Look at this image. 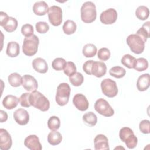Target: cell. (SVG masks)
Masks as SVG:
<instances>
[{
  "label": "cell",
  "mask_w": 150,
  "mask_h": 150,
  "mask_svg": "<svg viewBox=\"0 0 150 150\" xmlns=\"http://www.w3.org/2000/svg\"><path fill=\"white\" fill-rule=\"evenodd\" d=\"M39 43V38L33 35L30 37L25 38L22 45L23 53L28 56H32L38 52Z\"/></svg>",
  "instance_id": "obj_3"
},
{
  "label": "cell",
  "mask_w": 150,
  "mask_h": 150,
  "mask_svg": "<svg viewBox=\"0 0 150 150\" xmlns=\"http://www.w3.org/2000/svg\"><path fill=\"white\" fill-rule=\"evenodd\" d=\"M111 53L110 50L106 47H103L98 50L97 53L98 58L102 61H106L110 57Z\"/></svg>",
  "instance_id": "obj_38"
},
{
  "label": "cell",
  "mask_w": 150,
  "mask_h": 150,
  "mask_svg": "<svg viewBox=\"0 0 150 150\" xmlns=\"http://www.w3.org/2000/svg\"><path fill=\"white\" fill-rule=\"evenodd\" d=\"M148 67V60L144 58H138L135 60L134 69L138 71H143L146 70Z\"/></svg>",
  "instance_id": "obj_28"
},
{
  "label": "cell",
  "mask_w": 150,
  "mask_h": 150,
  "mask_svg": "<svg viewBox=\"0 0 150 150\" xmlns=\"http://www.w3.org/2000/svg\"><path fill=\"white\" fill-rule=\"evenodd\" d=\"M24 145L30 150H41L42 149L39 139L36 135H30L28 136L25 139Z\"/></svg>",
  "instance_id": "obj_16"
},
{
  "label": "cell",
  "mask_w": 150,
  "mask_h": 150,
  "mask_svg": "<svg viewBox=\"0 0 150 150\" xmlns=\"http://www.w3.org/2000/svg\"><path fill=\"white\" fill-rule=\"evenodd\" d=\"M76 66L73 62H66V64L63 69L64 73L69 77L71 76L73 74L76 73Z\"/></svg>",
  "instance_id": "obj_37"
},
{
  "label": "cell",
  "mask_w": 150,
  "mask_h": 150,
  "mask_svg": "<svg viewBox=\"0 0 150 150\" xmlns=\"http://www.w3.org/2000/svg\"><path fill=\"white\" fill-rule=\"evenodd\" d=\"M97 47L92 43H88L84 46L83 48V54L86 57H93L97 53Z\"/></svg>",
  "instance_id": "obj_25"
},
{
  "label": "cell",
  "mask_w": 150,
  "mask_h": 150,
  "mask_svg": "<svg viewBox=\"0 0 150 150\" xmlns=\"http://www.w3.org/2000/svg\"><path fill=\"white\" fill-rule=\"evenodd\" d=\"M48 128L51 131H57L60 126V120L57 116L50 117L47 121Z\"/></svg>",
  "instance_id": "obj_35"
},
{
  "label": "cell",
  "mask_w": 150,
  "mask_h": 150,
  "mask_svg": "<svg viewBox=\"0 0 150 150\" xmlns=\"http://www.w3.org/2000/svg\"><path fill=\"white\" fill-rule=\"evenodd\" d=\"M107 71L106 64L100 61H93L91 68V74L97 77H101L104 76Z\"/></svg>",
  "instance_id": "obj_14"
},
{
  "label": "cell",
  "mask_w": 150,
  "mask_h": 150,
  "mask_svg": "<svg viewBox=\"0 0 150 150\" xmlns=\"http://www.w3.org/2000/svg\"><path fill=\"white\" fill-rule=\"evenodd\" d=\"M140 131L145 134H148L150 132L149 129V121L148 120H142L139 124Z\"/></svg>",
  "instance_id": "obj_42"
},
{
  "label": "cell",
  "mask_w": 150,
  "mask_h": 150,
  "mask_svg": "<svg viewBox=\"0 0 150 150\" xmlns=\"http://www.w3.org/2000/svg\"><path fill=\"white\" fill-rule=\"evenodd\" d=\"M2 27L6 32H12L15 31L18 27V21L15 18L9 16Z\"/></svg>",
  "instance_id": "obj_30"
},
{
  "label": "cell",
  "mask_w": 150,
  "mask_h": 150,
  "mask_svg": "<svg viewBox=\"0 0 150 150\" xmlns=\"http://www.w3.org/2000/svg\"><path fill=\"white\" fill-rule=\"evenodd\" d=\"M126 42L130 50L135 54H141L144 50L145 42L137 34L129 35L127 38Z\"/></svg>",
  "instance_id": "obj_6"
},
{
  "label": "cell",
  "mask_w": 150,
  "mask_h": 150,
  "mask_svg": "<svg viewBox=\"0 0 150 150\" xmlns=\"http://www.w3.org/2000/svg\"><path fill=\"white\" fill-rule=\"evenodd\" d=\"M66 64V60L62 57H57L53 60L52 63V66L53 69L56 71H60L63 70Z\"/></svg>",
  "instance_id": "obj_36"
},
{
  "label": "cell",
  "mask_w": 150,
  "mask_h": 150,
  "mask_svg": "<svg viewBox=\"0 0 150 150\" xmlns=\"http://www.w3.org/2000/svg\"><path fill=\"white\" fill-rule=\"evenodd\" d=\"M12 144V138L9 133L5 129H0V148L2 150H8Z\"/></svg>",
  "instance_id": "obj_13"
},
{
  "label": "cell",
  "mask_w": 150,
  "mask_h": 150,
  "mask_svg": "<svg viewBox=\"0 0 150 150\" xmlns=\"http://www.w3.org/2000/svg\"><path fill=\"white\" fill-rule=\"evenodd\" d=\"M150 84V77L148 73H145L141 75L137 81V89L140 91L146 90Z\"/></svg>",
  "instance_id": "obj_19"
},
{
  "label": "cell",
  "mask_w": 150,
  "mask_h": 150,
  "mask_svg": "<svg viewBox=\"0 0 150 150\" xmlns=\"http://www.w3.org/2000/svg\"><path fill=\"white\" fill-rule=\"evenodd\" d=\"M34 13L36 15H45L48 11L49 7L47 3L43 1L36 2L34 4L32 8Z\"/></svg>",
  "instance_id": "obj_21"
},
{
  "label": "cell",
  "mask_w": 150,
  "mask_h": 150,
  "mask_svg": "<svg viewBox=\"0 0 150 150\" xmlns=\"http://www.w3.org/2000/svg\"><path fill=\"white\" fill-rule=\"evenodd\" d=\"M9 18V16L7 15L6 13L1 11L0 12V25L3 26Z\"/></svg>",
  "instance_id": "obj_44"
},
{
  "label": "cell",
  "mask_w": 150,
  "mask_h": 150,
  "mask_svg": "<svg viewBox=\"0 0 150 150\" xmlns=\"http://www.w3.org/2000/svg\"><path fill=\"white\" fill-rule=\"evenodd\" d=\"M20 52L19 45L16 42H10L7 45L6 53L11 57H15L18 56Z\"/></svg>",
  "instance_id": "obj_22"
},
{
  "label": "cell",
  "mask_w": 150,
  "mask_h": 150,
  "mask_svg": "<svg viewBox=\"0 0 150 150\" xmlns=\"http://www.w3.org/2000/svg\"><path fill=\"white\" fill-rule=\"evenodd\" d=\"M62 140L61 134L56 131H52L49 133L47 136V141L52 145H59Z\"/></svg>",
  "instance_id": "obj_24"
},
{
  "label": "cell",
  "mask_w": 150,
  "mask_h": 150,
  "mask_svg": "<svg viewBox=\"0 0 150 150\" xmlns=\"http://www.w3.org/2000/svg\"><path fill=\"white\" fill-rule=\"evenodd\" d=\"M30 93H25L22 94L19 97V103L22 107H29L31 106L29 101Z\"/></svg>",
  "instance_id": "obj_41"
},
{
  "label": "cell",
  "mask_w": 150,
  "mask_h": 150,
  "mask_svg": "<svg viewBox=\"0 0 150 150\" xmlns=\"http://www.w3.org/2000/svg\"><path fill=\"white\" fill-rule=\"evenodd\" d=\"M77 28L76 23L72 20H67L63 25V30L66 35H71L74 33Z\"/></svg>",
  "instance_id": "obj_26"
},
{
  "label": "cell",
  "mask_w": 150,
  "mask_h": 150,
  "mask_svg": "<svg viewBox=\"0 0 150 150\" xmlns=\"http://www.w3.org/2000/svg\"><path fill=\"white\" fill-rule=\"evenodd\" d=\"M13 116L16 123L21 125L27 124L29 121V114L28 112L23 108L17 109L13 112Z\"/></svg>",
  "instance_id": "obj_15"
},
{
  "label": "cell",
  "mask_w": 150,
  "mask_h": 150,
  "mask_svg": "<svg viewBox=\"0 0 150 150\" xmlns=\"http://www.w3.org/2000/svg\"><path fill=\"white\" fill-rule=\"evenodd\" d=\"M69 81L70 83L74 86H80L84 81V77L80 72H76L71 76L69 77Z\"/></svg>",
  "instance_id": "obj_33"
},
{
  "label": "cell",
  "mask_w": 150,
  "mask_h": 150,
  "mask_svg": "<svg viewBox=\"0 0 150 150\" xmlns=\"http://www.w3.org/2000/svg\"><path fill=\"white\" fill-rule=\"evenodd\" d=\"M110 74L117 79H120L123 77L126 74V70L121 66H114L111 67L109 70Z\"/></svg>",
  "instance_id": "obj_32"
},
{
  "label": "cell",
  "mask_w": 150,
  "mask_h": 150,
  "mask_svg": "<svg viewBox=\"0 0 150 150\" xmlns=\"http://www.w3.org/2000/svg\"><path fill=\"white\" fill-rule=\"evenodd\" d=\"M48 18L50 23L54 26H59L62 22V9L60 7L53 5L49 8L48 11Z\"/></svg>",
  "instance_id": "obj_9"
},
{
  "label": "cell",
  "mask_w": 150,
  "mask_h": 150,
  "mask_svg": "<svg viewBox=\"0 0 150 150\" xmlns=\"http://www.w3.org/2000/svg\"><path fill=\"white\" fill-rule=\"evenodd\" d=\"M0 117H1V119H0L1 122H5L8 120V114L6 112L3 110L0 111Z\"/></svg>",
  "instance_id": "obj_45"
},
{
  "label": "cell",
  "mask_w": 150,
  "mask_h": 150,
  "mask_svg": "<svg viewBox=\"0 0 150 150\" xmlns=\"http://www.w3.org/2000/svg\"><path fill=\"white\" fill-rule=\"evenodd\" d=\"M150 22L148 21L143 24L141 28H140L137 32L136 34L140 36L143 41L145 43L147 39L150 36L149 28H150Z\"/></svg>",
  "instance_id": "obj_23"
},
{
  "label": "cell",
  "mask_w": 150,
  "mask_h": 150,
  "mask_svg": "<svg viewBox=\"0 0 150 150\" xmlns=\"http://www.w3.org/2000/svg\"><path fill=\"white\" fill-rule=\"evenodd\" d=\"M74 105L81 111L87 110L89 107V103L86 97L82 94H76L73 98Z\"/></svg>",
  "instance_id": "obj_12"
},
{
  "label": "cell",
  "mask_w": 150,
  "mask_h": 150,
  "mask_svg": "<svg viewBox=\"0 0 150 150\" xmlns=\"http://www.w3.org/2000/svg\"><path fill=\"white\" fill-rule=\"evenodd\" d=\"M119 137L129 149H133L136 147L138 143V138L130 128L127 127L122 128L120 130Z\"/></svg>",
  "instance_id": "obj_4"
},
{
  "label": "cell",
  "mask_w": 150,
  "mask_h": 150,
  "mask_svg": "<svg viewBox=\"0 0 150 150\" xmlns=\"http://www.w3.org/2000/svg\"><path fill=\"white\" fill-rule=\"evenodd\" d=\"M9 84L14 87H18L22 84V77L17 73H11L8 77Z\"/></svg>",
  "instance_id": "obj_29"
},
{
  "label": "cell",
  "mask_w": 150,
  "mask_h": 150,
  "mask_svg": "<svg viewBox=\"0 0 150 150\" xmlns=\"http://www.w3.org/2000/svg\"><path fill=\"white\" fill-rule=\"evenodd\" d=\"M94 149L96 150L109 149L108 140L107 137L103 134H98L96 136L94 139Z\"/></svg>",
  "instance_id": "obj_17"
},
{
  "label": "cell",
  "mask_w": 150,
  "mask_h": 150,
  "mask_svg": "<svg viewBox=\"0 0 150 150\" xmlns=\"http://www.w3.org/2000/svg\"><path fill=\"white\" fill-rule=\"evenodd\" d=\"M36 31L39 33H45L49 29V26L46 22L40 21L36 23Z\"/></svg>",
  "instance_id": "obj_40"
},
{
  "label": "cell",
  "mask_w": 150,
  "mask_h": 150,
  "mask_svg": "<svg viewBox=\"0 0 150 150\" xmlns=\"http://www.w3.org/2000/svg\"><path fill=\"white\" fill-rule=\"evenodd\" d=\"M29 101L32 106L42 111H46L49 109L50 102L49 100L38 91H32L30 94Z\"/></svg>",
  "instance_id": "obj_1"
},
{
  "label": "cell",
  "mask_w": 150,
  "mask_h": 150,
  "mask_svg": "<svg viewBox=\"0 0 150 150\" xmlns=\"http://www.w3.org/2000/svg\"><path fill=\"white\" fill-rule=\"evenodd\" d=\"M94 109L95 110L99 113L100 114L110 117L114 115V110L108 103L104 98H98L94 104Z\"/></svg>",
  "instance_id": "obj_8"
},
{
  "label": "cell",
  "mask_w": 150,
  "mask_h": 150,
  "mask_svg": "<svg viewBox=\"0 0 150 150\" xmlns=\"http://www.w3.org/2000/svg\"><path fill=\"white\" fill-rule=\"evenodd\" d=\"M118 14L114 8H109L102 12L100 16V21L105 25H111L114 23L117 19Z\"/></svg>",
  "instance_id": "obj_10"
},
{
  "label": "cell",
  "mask_w": 150,
  "mask_h": 150,
  "mask_svg": "<svg viewBox=\"0 0 150 150\" xmlns=\"http://www.w3.org/2000/svg\"><path fill=\"white\" fill-rule=\"evenodd\" d=\"M83 120L87 125L93 127L97 124V117L94 112L90 111L85 113L83 115Z\"/></svg>",
  "instance_id": "obj_31"
},
{
  "label": "cell",
  "mask_w": 150,
  "mask_h": 150,
  "mask_svg": "<svg viewBox=\"0 0 150 150\" xmlns=\"http://www.w3.org/2000/svg\"><path fill=\"white\" fill-rule=\"evenodd\" d=\"M33 27L30 24H25L21 28V33L26 38L30 37L33 34Z\"/></svg>",
  "instance_id": "obj_39"
},
{
  "label": "cell",
  "mask_w": 150,
  "mask_h": 150,
  "mask_svg": "<svg viewBox=\"0 0 150 150\" xmlns=\"http://www.w3.org/2000/svg\"><path fill=\"white\" fill-rule=\"evenodd\" d=\"M70 91V87L67 83H62L60 84L57 87L55 97L56 103L60 106H64L67 104L69 100Z\"/></svg>",
  "instance_id": "obj_5"
},
{
  "label": "cell",
  "mask_w": 150,
  "mask_h": 150,
  "mask_svg": "<svg viewBox=\"0 0 150 150\" xmlns=\"http://www.w3.org/2000/svg\"><path fill=\"white\" fill-rule=\"evenodd\" d=\"M135 60L136 59L134 56L129 54H127L122 56L121 60V62L124 66L128 67V69H132L134 68Z\"/></svg>",
  "instance_id": "obj_34"
},
{
  "label": "cell",
  "mask_w": 150,
  "mask_h": 150,
  "mask_svg": "<svg viewBox=\"0 0 150 150\" xmlns=\"http://www.w3.org/2000/svg\"><path fill=\"white\" fill-rule=\"evenodd\" d=\"M23 87L28 91H33L38 87V83L35 77L29 74L23 75L22 80Z\"/></svg>",
  "instance_id": "obj_11"
},
{
  "label": "cell",
  "mask_w": 150,
  "mask_h": 150,
  "mask_svg": "<svg viewBox=\"0 0 150 150\" xmlns=\"http://www.w3.org/2000/svg\"><path fill=\"white\" fill-rule=\"evenodd\" d=\"M149 14V9L144 5L138 6L135 11V15L138 19L144 21L148 19Z\"/></svg>",
  "instance_id": "obj_27"
},
{
  "label": "cell",
  "mask_w": 150,
  "mask_h": 150,
  "mask_svg": "<svg viewBox=\"0 0 150 150\" xmlns=\"http://www.w3.org/2000/svg\"><path fill=\"white\" fill-rule=\"evenodd\" d=\"M80 12L81 19L84 23H90L96 19V7L95 4L91 1L84 2L81 7Z\"/></svg>",
  "instance_id": "obj_2"
},
{
  "label": "cell",
  "mask_w": 150,
  "mask_h": 150,
  "mask_svg": "<svg viewBox=\"0 0 150 150\" xmlns=\"http://www.w3.org/2000/svg\"><path fill=\"white\" fill-rule=\"evenodd\" d=\"M94 60H87L86 61L83 66V71L87 74L88 75H91V66L93 64Z\"/></svg>",
  "instance_id": "obj_43"
},
{
  "label": "cell",
  "mask_w": 150,
  "mask_h": 150,
  "mask_svg": "<svg viewBox=\"0 0 150 150\" xmlns=\"http://www.w3.org/2000/svg\"><path fill=\"white\" fill-rule=\"evenodd\" d=\"M34 70L40 73H46L48 70V65L46 60L41 57L35 59L32 63Z\"/></svg>",
  "instance_id": "obj_18"
},
{
  "label": "cell",
  "mask_w": 150,
  "mask_h": 150,
  "mask_svg": "<svg viewBox=\"0 0 150 150\" xmlns=\"http://www.w3.org/2000/svg\"><path fill=\"white\" fill-rule=\"evenodd\" d=\"M101 88L103 93L110 98L114 97L118 92L116 82L109 78L105 79L101 81Z\"/></svg>",
  "instance_id": "obj_7"
},
{
  "label": "cell",
  "mask_w": 150,
  "mask_h": 150,
  "mask_svg": "<svg viewBox=\"0 0 150 150\" xmlns=\"http://www.w3.org/2000/svg\"><path fill=\"white\" fill-rule=\"evenodd\" d=\"M19 102V99L13 95H7L2 100L3 106L8 109L12 110L15 108Z\"/></svg>",
  "instance_id": "obj_20"
}]
</instances>
